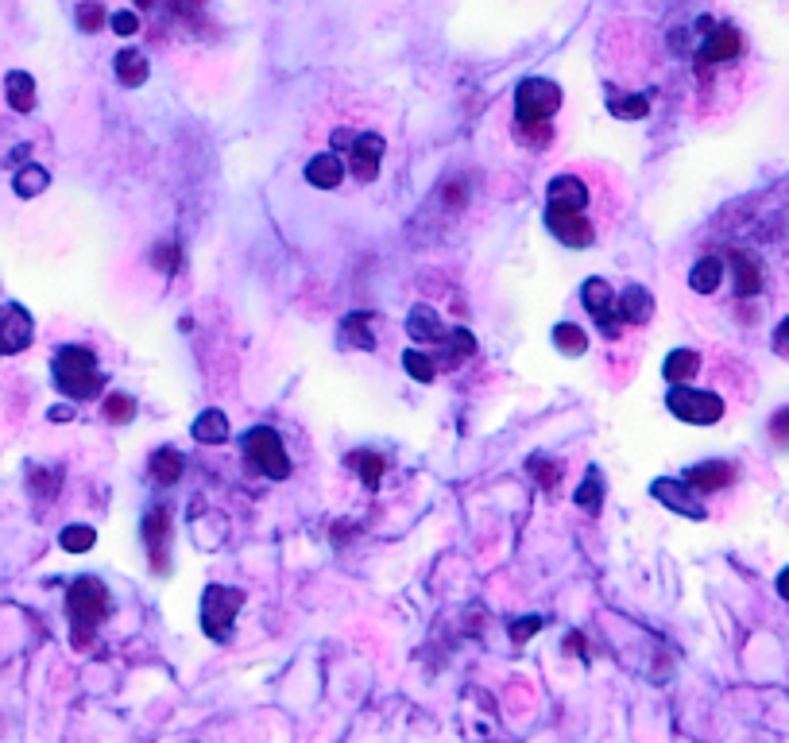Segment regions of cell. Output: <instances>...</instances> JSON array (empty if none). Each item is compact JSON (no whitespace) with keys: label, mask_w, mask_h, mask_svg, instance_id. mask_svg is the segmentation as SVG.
Masks as SVG:
<instances>
[{"label":"cell","mask_w":789,"mask_h":743,"mask_svg":"<svg viewBox=\"0 0 789 743\" xmlns=\"http://www.w3.org/2000/svg\"><path fill=\"white\" fill-rule=\"evenodd\" d=\"M608 109L619 120H643L650 113V101H646L643 93H612L608 97Z\"/></svg>","instance_id":"obj_25"},{"label":"cell","mask_w":789,"mask_h":743,"mask_svg":"<svg viewBox=\"0 0 789 743\" xmlns=\"http://www.w3.org/2000/svg\"><path fill=\"white\" fill-rule=\"evenodd\" d=\"M182 469H186V457L178 453V449H171V446H163V449H155L151 453V461H147V473H151V480L155 484H178V476H182Z\"/></svg>","instance_id":"obj_17"},{"label":"cell","mask_w":789,"mask_h":743,"mask_svg":"<svg viewBox=\"0 0 789 743\" xmlns=\"http://www.w3.org/2000/svg\"><path fill=\"white\" fill-rule=\"evenodd\" d=\"M101 24H105V8H101V0H86V4H78V28L101 31Z\"/></svg>","instance_id":"obj_33"},{"label":"cell","mask_w":789,"mask_h":743,"mask_svg":"<svg viewBox=\"0 0 789 743\" xmlns=\"http://www.w3.org/2000/svg\"><path fill=\"white\" fill-rule=\"evenodd\" d=\"M109 24H113V31H117V35H136V31H140L136 12H113V16H109Z\"/></svg>","instance_id":"obj_37"},{"label":"cell","mask_w":789,"mask_h":743,"mask_svg":"<svg viewBox=\"0 0 789 743\" xmlns=\"http://www.w3.org/2000/svg\"><path fill=\"white\" fill-rule=\"evenodd\" d=\"M666 407L681 422H693V426H712V422L724 418V399L716 391H697V387H685V384L673 387Z\"/></svg>","instance_id":"obj_8"},{"label":"cell","mask_w":789,"mask_h":743,"mask_svg":"<svg viewBox=\"0 0 789 743\" xmlns=\"http://www.w3.org/2000/svg\"><path fill=\"white\" fill-rule=\"evenodd\" d=\"M55 387L66 399L86 403L105 387V372H101V364H97V357L89 353L86 345H62L55 353Z\"/></svg>","instance_id":"obj_3"},{"label":"cell","mask_w":789,"mask_h":743,"mask_svg":"<svg viewBox=\"0 0 789 743\" xmlns=\"http://www.w3.org/2000/svg\"><path fill=\"white\" fill-rule=\"evenodd\" d=\"M105 418L124 426V422H132V418H136V403H132L128 395H109V399H105Z\"/></svg>","instance_id":"obj_32"},{"label":"cell","mask_w":789,"mask_h":743,"mask_svg":"<svg viewBox=\"0 0 789 743\" xmlns=\"http://www.w3.org/2000/svg\"><path fill=\"white\" fill-rule=\"evenodd\" d=\"M113 70H117L120 86H128V90H136V86H144L147 74H151V62H147L144 51H120L117 62H113Z\"/></svg>","instance_id":"obj_20"},{"label":"cell","mask_w":789,"mask_h":743,"mask_svg":"<svg viewBox=\"0 0 789 743\" xmlns=\"http://www.w3.org/2000/svg\"><path fill=\"white\" fill-rule=\"evenodd\" d=\"M12 186H16V194H20V198H35V194H43V190L51 186V175H47L39 163H28V167H20V171H16Z\"/></svg>","instance_id":"obj_26"},{"label":"cell","mask_w":789,"mask_h":743,"mask_svg":"<svg viewBox=\"0 0 789 743\" xmlns=\"http://www.w3.org/2000/svg\"><path fill=\"white\" fill-rule=\"evenodd\" d=\"M244 457L271 480H287L291 476V457L283 449V438L271 426H256L244 434Z\"/></svg>","instance_id":"obj_6"},{"label":"cell","mask_w":789,"mask_h":743,"mask_svg":"<svg viewBox=\"0 0 789 743\" xmlns=\"http://www.w3.org/2000/svg\"><path fill=\"white\" fill-rule=\"evenodd\" d=\"M650 314H654V295H650L646 287H627V291L619 295V318H623V322L643 326V322H650Z\"/></svg>","instance_id":"obj_19"},{"label":"cell","mask_w":789,"mask_h":743,"mask_svg":"<svg viewBox=\"0 0 789 743\" xmlns=\"http://www.w3.org/2000/svg\"><path fill=\"white\" fill-rule=\"evenodd\" d=\"M403 368H407L414 380H422V384H430V380L438 376V364L430 357H422L418 349H407V353H403Z\"/></svg>","instance_id":"obj_31"},{"label":"cell","mask_w":789,"mask_h":743,"mask_svg":"<svg viewBox=\"0 0 789 743\" xmlns=\"http://www.w3.org/2000/svg\"><path fill=\"white\" fill-rule=\"evenodd\" d=\"M349 465L356 469V476L368 484V488H380V480H383V457L380 453H372V449H360V453H349Z\"/></svg>","instance_id":"obj_24"},{"label":"cell","mask_w":789,"mask_h":743,"mask_svg":"<svg viewBox=\"0 0 789 743\" xmlns=\"http://www.w3.org/2000/svg\"><path fill=\"white\" fill-rule=\"evenodd\" d=\"M778 593L789 600V569H782V577H778Z\"/></svg>","instance_id":"obj_40"},{"label":"cell","mask_w":789,"mask_h":743,"mask_svg":"<svg viewBox=\"0 0 789 743\" xmlns=\"http://www.w3.org/2000/svg\"><path fill=\"white\" fill-rule=\"evenodd\" d=\"M697 372H701V357L693 349H673L670 357H666V368H662V376L670 384H689Z\"/></svg>","instance_id":"obj_22"},{"label":"cell","mask_w":789,"mask_h":743,"mask_svg":"<svg viewBox=\"0 0 789 743\" xmlns=\"http://www.w3.org/2000/svg\"><path fill=\"white\" fill-rule=\"evenodd\" d=\"M407 333L414 341H430V345H445L449 341V333L441 326L438 310H430V306H414L407 318Z\"/></svg>","instance_id":"obj_16"},{"label":"cell","mask_w":789,"mask_h":743,"mask_svg":"<svg viewBox=\"0 0 789 743\" xmlns=\"http://www.w3.org/2000/svg\"><path fill=\"white\" fill-rule=\"evenodd\" d=\"M31 488H35L39 496H55V488H59V473H43V469H31Z\"/></svg>","instance_id":"obj_36"},{"label":"cell","mask_w":789,"mask_h":743,"mask_svg":"<svg viewBox=\"0 0 789 743\" xmlns=\"http://www.w3.org/2000/svg\"><path fill=\"white\" fill-rule=\"evenodd\" d=\"M35 337V322L24 306H0V357H16L24 353Z\"/></svg>","instance_id":"obj_10"},{"label":"cell","mask_w":789,"mask_h":743,"mask_svg":"<svg viewBox=\"0 0 789 743\" xmlns=\"http://www.w3.org/2000/svg\"><path fill=\"white\" fill-rule=\"evenodd\" d=\"M588 186L577 175H557L546 190V225L561 244L569 248H588L596 240V229L585 217Z\"/></svg>","instance_id":"obj_1"},{"label":"cell","mask_w":789,"mask_h":743,"mask_svg":"<svg viewBox=\"0 0 789 743\" xmlns=\"http://www.w3.org/2000/svg\"><path fill=\"white\" fill-rule=\"evenodd\" d=\"M600 496H604V488H600V473L592 469V473H588L585 484L577 488V507H585L588 515H600V504H604Z\"/></svg>","instance_id":"obj_30"},{"label":"cell","mask_w":789,"mask_h":743,"mask_svg":"<svg viewBox=\"0 0 789 743\" xmlns=\"http://www.w3.org/2000/svg\"><path fill=\"white\" fill-rule=\"evenodd\" d=\"M341 179H345V159L337 151H322L306 163V182L318 186V190H337Z\"/></svg>","instance_id":"obj_14"},{"label":"cell","mask_w":789,"mask_h":743,"mask_svg":"<svg viewBox=\"0 0 789 743\" xmlns=\"http://www.w3.org/2000/svg\"><path fill=\"white\" fill-rule=\"evenodd\" d=\"M333 151H337L341 159H349L352 179L360 182V186L380 179V159H383V151H387L380 132H349V128H337V132H333Z\"/></svg>","instance_id":"obj_5"},{"label":"cell","mask_w":789,"mask_h":743,"mask_svg":"<svg viewBox=\"0 0 789 743\" xmlns=\"http://www.w3.org/2000/svg\"><path fill=\"white\" fill-rule=\"evenodd\" d=\"M650 496H654L662 507H670V511H677V515H685V519H704V515H708L704 504L697 500V488H689L685 480H670V476H662V480H654V484H650Z\"/></svg>","instance_id":"obj_11"},{"label":"cell","mask_w":789,"mask_h":743,"mask_svg":"<svg viewBox=\"0 0 789 743\" xmlns=\"http://www.w3.org/2000/svg\"><path fill=\"white\" fill-rule=\"evenodd\" d=\"M731 264V283H735V295L739 298H755L762 291V264L751 256V252H743V248H731L728 256Z\"/></svg>","instance_id":"obj_13"},{"label":"cell","mask_w":789,"mask_h":743,"mask_svg":"<svg viewBox=\"0 0 789 743\" xmlns=\"http://www.w3.org/2000/svg\"><path fill=\"white\" fill-rule=\"evenodd\" d=\"M774 349H778L782 357H789V318H782L778 329H774Z\"/></svg>","instance_id":"obj_39"},{"label":"cell","mask_w":789,"mask_h":743,"mask_svg":"<svg viewBox=\"0 0 789 743\" xmlns=\"http://www.w3.org/2000/svg\"><path fill=\"white\" fill-rule=\"evenodd\" d=\"M554 345L565 353V357H581L588 349V337L581 326H573V322H561V326H554Z\"/></svg>","instance_id":"obj_27"},{"label":"cell","mask_w":789,"mask_h":743,"mask_svg":"<svg viewBox=\"0 0 789 743\" xmlns=\"http://www.w3.org/2000/svg\"><path fill=\"white\" fill-rule=\"evenodd\" d=\"M233 430H229V418H225V411H202L198 415V422H194V438L198 442H209V446H221L225 438H229Z\"/></svg>","instance_id":"obj_23"},{"label":"cell","mask_w":789,"mask_h":743,"mask_svg":"<svg viewBox=\"0 0 789 743\" xmlns=\"http://www.w3.org/2000/svg\"><path fill=\"white\" fill-rule=\"evenodd\" d=\"M720 283H724V260H720V256H704V260H697L693 271H689V287H693L697 295H712Z\"/></svg>","instance_id":"obj_21"},{"label":"cell","mask_w":789,"mask_h":743,"mask_svg":"<svg viewBox=\"0 0 789 743\" xmlns=\"http://www.w3.org/2000/svg\"><path fill=\"white\" fill-rule=\"evenodd\" d=\"M581 302H585V310L596 318V326L604 329V337H619V295L612 291V283L608 279H588L585 287H581Z\"/></svg>","instance_id":"obj_9"},{"label":"cell","mask_w":789,"mask_h":743,"mask_svg":"<svg viewBox=\"0 0 789 743\" xmlns=\"http://www.w3.org/2000/svg\"><path fill=\"white\" fill-rule=\"evenodd\" d=\"M530 473L538 476V484H542V488H554L557 476H561V465H557V461H542V457H534V461H530Z\"/></svg>","instance_id":"obj_34"},{"label":"cell","mask_w":789,"mask_h":743,"mask_svg":"<svg viewBox=\"0 0 789 743\" xmlns=\"http://www.w3.org/2000/svg\"><path fill=\"white\" fill-rule=\"evenodd\" d=\"M171 535H175L171 511H167V507H151L144 515V546L159 573H167V546H171Z\"/></svg>","instance_id":"obj_12"},{"label":"cell","mask_w":789,"mask_h":743,"mask_svg":"<svg viewBox=\"0 0 789 743\" xmlns=\"http://www.w3.org/2000/svg\"><path fill=\"white\" fill-rule=\"evenodd\" d=\"M538 627H542V620H538V616H530L526 624H515V627H511V639H515V643H523V639H530V635H534Z\"/></svg>","instance_id":"obj_38"},{"label":"cell","mask_w":789,"mask_h":743,"mask_svg":"<svg viewBox=\"0 0 789 743\" xmlns=\"http://www.w3.org/2000/svg\"><path fill=\"white\" fill-rule=\"evenodd\" d=\"M731 480H735V469H731L728 461H708V465H693L689 473H685V484L689 488H697V492H720V488H728Z\"/></svg>","instance_id":"obj_15"},{"label":"cell","mask_w":789,"mask_h":743,"mask_svg":"<svg viewBox=\"0 0 789 743\" xmlns=\"http://www.w3.org/2000/svg\"><path fill=\"white\" fill-rule=\"evenodd\" d=\"M341 337L349 341L352 349H376V337L368 329V314H349L345 326H341Z\"/></svg>","instance_id":"obj_28"},{"label":"cell","mask_w":789,"mask_h":743,"mask_svg":"<svg viewBox=\"0 0 789 743\" xmlns=\"http://www.w3.org/2000/svg\"><path fill=\"white\" fill-rule=\"evenodd\" d=\"M151 264H155L159 271H167V275H175L178 271V248L175 244H159V248H155V256H151Z\"/></svg>","instance_id":"obj_35"},{"label":"cell","mask_w":789,"mask_h":743,"mask_svg":"<svg viewBox=\"0 0 789 743\" xmlns=\"http://www.w3.org/2000/svg\"><path fill=\"white\" fill-rule=\"evenodd\" d=\"M4 97H8V105H12L16 113H31V109H35V78H31L28 70H8V78H4Z\"/></svg>","instance_id":"obj_18"},{"label":"cell","mask_w":789,"mask_h":743,"mask_svg":"<svg viewBox=\"0 0 789 743\" xmlns=\"http://www.w3.org/2000/svg\"><path fill=\"white\" fill-rule=\"evenodd\" d=\"M244 608V593L229 589V585H209L202 596V627L209 639L225 643L233 631V616Z\"/></svg>","instance_id":"obj_7"},{"label":"cell","mask_w":789,"mask_h":743,"mask_svg":"<svg viewBox=\"0 0 789 743\" xmlns=\"http://www.w3.org/2000/svg\"><path fill=\"white\" fill-rule=\"evenodd\" d=\"M561 109V86L550 78H523L515 90V136L526 148H546L554 140L550 117Z\"/></svg>","instance_id":"obj_2"},{"label":"cell","mask_w":789,"mask_h":743,"mask_svg":"<svg viewBox=\"0 0 789 743\" xmlns=\"http://www.w3.org/2000/svg\"><path fill=\"white\" fill-rule=\"evenodd\" d=\"M62 550H70V554H86L89 546L97 542V535H93V527H86V523H74V527H66L62 531Z\"/></svg>","instance_id":"obj_29"},{"label":"cell","mask_w":789,"mask_h":743,"mask_svg":"<svg viewBox=\"0 0 789 743\" xmlns=\"http://www.w3.org/2000/svg\"><path fill=\"white\" fill-rule=\"evenodd\" d=\"M66 612H70V627H74V647H89L93 631L109 616V589L97 577H78L66 593Z\"/></svg>","instance_id":"obj_4"}]
</instances>
